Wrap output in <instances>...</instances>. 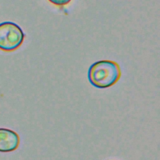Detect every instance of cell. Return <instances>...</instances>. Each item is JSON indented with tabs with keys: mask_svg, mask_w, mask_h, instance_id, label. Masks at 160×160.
I'll return each mask as SVG.
<instances>
[{
	"mask_svg": "<svg viewBox=\"0 0 160 160\" xmlns=\"http://www.w3.org/2000/svg\"><path fill=\"white\" fill-rule=\"evenodd\" d=\"M19 136L15 131L7 128H0V152L14 151L19 147Z\"/></svg>",
	"mask_w": 160,
	"mask_h": 160,
	"instance_id": "obj_3",
	"label": "cell"
},
{
	"mask_svg": "<svg viewBox=\"0 0 160 160\" xmlns=\"http://www.w3.org/2000/svg\"><path fill=\"white\" fill-rule=\"evenodd\" d=\"M24 34L16 23L6 21L0 23V49L13 51L19 48L24 41Z\"/></svg>",
	"mask_w": 160,
	"mask_h": 160,
	"instance_id": "obj_2",
	"label": "cell"
},
{
	"mask_svg": "<svg viewBox=\"0 0 160 160\" xmlns=\"http://www.w3.org/2000/svg\"><path fill=\"white\" fill-rule=\"evenodd\" d=\"M121 71L119 64L113 61H97L89 68L88 78L94 87L104 89L115 84L119 79Z\"/></svg>",
	"mask_w": 160,
	"mask_h": 160,
	"instance_id": "obj_1",
	"label": "cell"
},
{
	"mask_svg": "<svg viewBox=\"0 0 160 160\" xmlns=\"http://www.w3.org/2000/svg\"><path fill=\"white\" fill-rule=\"evenodd\" d=\"M50 2L58 6H63L69 3L71 0H48Z\"/></svg>",
	"mask_w": 160,
	"mask_h": 160,
	"instance_id": "obj_4",
	"label": "cell"
}]
</instances>
